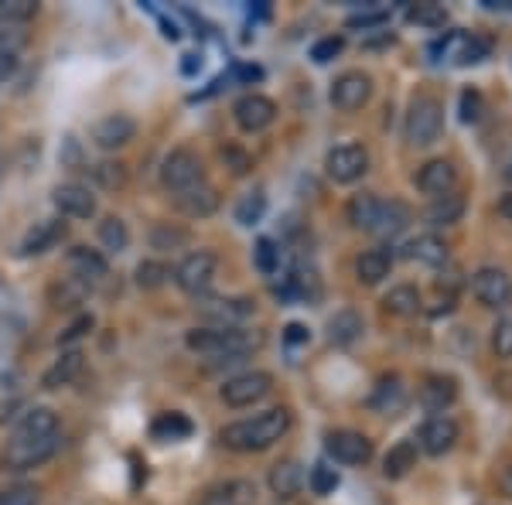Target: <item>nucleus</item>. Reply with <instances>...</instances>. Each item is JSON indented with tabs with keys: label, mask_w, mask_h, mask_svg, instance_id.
<instances>
[{
	"label": "nucleus",
	"mask_w": 512,
	"mask_h": 505,
	"mask_svg": "<svg viewBox=\"0 0 512 505\" xmlns=\"http://www.w3.org/2000/svg\"><path fill=\"white\" fill-rule=\"evenodd\" d=\"M410 468H417V441L393 444L390 454L383 458V475L386 478H403V475H410Z\"/></svg>",
	"instance_id": "obj_29"
},
{
	"label": "nucleus",
	"mask_w": 512,
	"mask_h": 505,
	"mask_svg": "<svg viewBox=\"0 0 512 505\" xmlns=\"http://www.w3.org/2000/svg\"><path fill=\"white\" fill-rule=\"evenodd\" d=\"M376 212H379V198L373 192H359V195H352V202H349V222L355 229H373V222H376Z\"/></svg>",
	"instance_id": "obj_36"
},
{
	"label": "nucleus",
	"mask_w": 512,
	"mask_h": 505,
	"mask_svg": "<svg viewBox=\"0 0 512 505\" xmlns=\"http://www.w3.org/2000/svg\"><path fill=\"white\" fill-rule=\"evenodd\" d=\"M506 178L512 181V164H509V168H506Z\"/></svg>",
	"instance_id": "obj_59"
},
{
	"label": "nucleus",
	"mask_w": 512,
	"mask_h": 505,
	"mask_svg": "<svg viewBox=\"0 0 512 505\" xmlns=\"http://www.w3.org/2000/svg\"><path fill=\"white\" fill-rule=\"evenodd\" d=\"M342 48H345L342 35H328V38H321L311 45V59H315L318 65H325V62H332L335 55H342Z\"/></svg>",
	"instance_id": "obj_44"
},
{
	"label": "nucleus",
	"mask_w": 512,
	"mask_h": 505,
	"mask_svg": "<svg viewBox=\"0 0 512 505\" xmlns=\"http://www.w3.org/2000/svg\"><path fill=\"white\" fill-rule=\"evenodd\" d=\"M383 308H386V314H393V318H414V314L420 311V291L414 284L393 287V291L386 294Z\"/></svg>",
	"instance_id": "obj_31"
},
{
	"label": "nucleus",
	"mask_w": 512,
	"mask_h": 505,
	"mask_svg": "<svg viewBox=\"0 0 512 505\" xmlns=\"http://www.w3.org/2000/svg\"><path fill=\"white\" fill-rule=\"evenodd\" d=\"M198 69H202V59H198V55H185V62H181V72H185V76H195Z\"/></svg>",
	"instance_id": "obj_55"
},
{
	"label": "nucleus",
	"mask_w": 512,
	"mask_h": 505,
	"mask_svg": "<svg viewBox=\"0 0 512 505\" xmlns=\"http://www.w3.org/2000/svg\"><path fill=\"white\" fill-rule=\"evenodd\" d=\"M359 335H362V318L349 308L338 311L335 318L328 321V338H332V345H342L345 349V345H352Z\"/></svg>",
	"instance_id": "obj_34"
},
{
	"label": "nucleus",
	"mask_w": 512,
	"mask_h": 505,
	"mask_svg": "<svg viewBox=\"0 0 512 505\" xmlns=\"http://www.w3.org/2000/svg\"><path fill=\"white\" fill-rule=\"evenodd\" d=\"M175 205H178V212L192 215V219H205V215H212V212L219 209V192L209 185V181H202V185L178 192L175 195Z\"/></svg>",
	"instance_id": "obj_21"
},
{
	"label": "nucleus",
	"mask_w": 512,
	"mask_h": 505,
	"mask_svg": "<svg viewBox=\"0 0 512 505\" xmlns=\"http://www.w3.org/2000/svg\"><path fill=\"white\" fill-rule=\"evenodd\" d=\"M458 424H454L451 417H444V413H437V417L427 420L424 427H420V447H424L427 454H448L454 444H458Z\"/></svg>",
	"instance_id": "obj_18"
},
{
	"label": "nucleus",
	"mask_w": 512,
	"mask_h": 505,
	"mask_svg": "<svg viewBox=\"0 0 512 505\" xmlns=\"http://www.w3.org/2000/svg\"><path fill=\"white\" fill-rule=\"evenodd\" d=\"M499 492L506 495V499H512V465L499 471Z\"/></svg>",
	"instance_id": "obj_54"
},
{
	"label": "nucleus",
	"mask_w": 512,
	"mask_h": 505,
	"mask_svg": "<svg viewBox=\"0 0 512 505\" xmlns=\"http://www.w3.org/2000/svg\"><path fill=\"white\" fill-rule=\"evenodd\" d=\"M93 175L99 178V185H106V188H120L123 181H127V171H123V164H113V161L96 164Z\"/></svg>",
	"instance_id": "obj_49"
},
{
	"label": "nucleus",
	"mask_w": 512,
	"mask_h": 505,
	"mask_svg": "<svg viewBox=\"0 0 512 505\" xmlns=\"http://www.w3.org/2000/svg\"><path fill=\"white\" fill-rule=\"evenodd\" d=\"M89 328H93V314H82V318L76 321V325H72V328L65 331V335L59 338V345H72V342H76V338L86 335Z\"/></svg>",
	"instance_id": "obj_50"
},
{
	"label": "nucleus",
	"mask_w": 512,
	"mask_h": 505,
	"mask_svg": "<svg viewBox=\"0 0 512 505\" xmlns=\"http://www.w3.org/2000/svg\"><path fill=\"white\" fill-rule=\"evenodd\" d=\"M263 212H267V195H263L260 188H256V192L239 198V205H236V222H239V226H256V222L263 219Z\"/></svg>",
	"instance_id": "obj_37"
},
{
	"label": "nucleus",
	"mask_w": 512,
	"mask_h": 505,
	"mask_svg": "<svg viewBox=\"0 0 512 505\" xmlns=\"http://www.w3.org/2000/svg\"><path fill=\"white\" fill-rule=\"evenodd\" d=\"M188 243V229H178L171 222H158L151 229V246L154 250H181Z\"/></svg>",
	"instance_id": "obj_39"
},
{
	"label": "nucleus",
	"mask_w": 512,
	"mask_h": 505,
	"mask_svg": "<svg viewBox=\"0 0 512 505\" xmlns=\"http://www.w3.org/2000/svg\"><path fill=\"white\" fill-rule=\"evenodd\" d=\"M472 294L478 297V304H485V308H506L509 297H512V277L506 270L482 267L472 277Z\"/></svg>",
	"instance_id": "obj_13"
},
{
	"label": "nucleus",
	"mask_w": 512,
	"mask_h": 505,
	"mask_svg": "<svg viewBox=\"0 0 512 505\" xmlns=\"http://www.w3.org/2000/svg\"><path fill=\"white\" fill-rule=\"evenodd\" d=\"M287 430H291V410L274 407V410L256 413V417H250V420H236V424L222 427L219 441L226 444L229 451L253 454V451H267V447H274Z\"/></svg>",
	"instance_id": "obj_2"
},
{
	"label": "nucleus",
	"mask_w": 512,
	"mask_h": 505,
	"mask_svg": "<svg viewBox=\"0 0 512 505\" xmlns=\"http://www.w3.org/2000/svg\"><path fill=\"white\" fill-rule=\"evenodd\" d=\"M407 386H403L400 376H383L373 389V396H369V410L379 413V417H396V413H403L407 407Z\"/></svg>",
	"instance_id": "obj_17"
},
{
	"label": "nucleus",
	"mask_w": 512,
	"mask_h": 505,
	"mask_svg": "<svg viewBox=\"0 0 512 505\" xmlns=\"http://www.w3.org/2000/svg\"><path fill=\"white\" fill-rule=\"evenodd\" d=\"M253 260H256V270L260 273H277L280 267V250H277V243L274 239H260V243L253 246Z\"/></svg>",
	"instance_id": "obj_43"
},
{
	"label": "nucleus",
	"mask_w": 512,
	"mask_h": 505,
	"mask_svg": "<svg viewBox=\"0 0 512 505\" xmlns=\"http://www.w3.org/2000/svg\"><path fill=\"white\" fill-rule=\"evenodd\" d=\"M407 222H410V209L403 202H396V198H390V202H379L376 222H373V229H369V233L396 236V233H403V229H407Z\"/></svg>",
	"instance_id": "obj_27"
},
{
	"label": "nucleus",
	"mask_w": 512,
	"mask_h": 505,
	"mask_svg": "<svg viewBox=\"0 0 512 505\" xmlns=\"http://www.w3.org/2000/svg\"><path fill=\"white\" fill-rule=\"evenodd\" d=\"M28 41L21 24H0V55H18V48Z\"/></svg>",
	"instance_id": "obj_46"
},
{
	"label": "nucleus",
	"mask_w": 512,
	"mask_h": 505,
	"mask_svg": "<svg viewBox=\"0 0 512 505\" xmlns=\"http://www.w3.org/2000/svg\"><path fill=\"white\" fill-rule=\"evenodd\" d=\"M492 349L499 359H512V318L506 321H499L492 331Z\"/></svg>",
	"instance_id": "obj_47"
},
{
	"label": "nucleus",
	"mask_w": 512,
	"mask_h": 505,
	"mask_svg": "<svg viewBox=\"0 0 512 505\" xmlns=\"http://www.w3.org/2000/svg\"><path fill=\"white\" fill-rule=\"evenodd\" d=\"M137 137V120L127 117V113H110L93 127V144L99 151H117V147H127L130 140Z\"/></svg>",
	"instance_id": "obj_15"
},
{
	"label": "nucleus",
	"mask_w": 512,
	"mask_h": 505,
	"mask_svg": "<svg viewBox=\"0 0 512 505\" xmlns=\"http://www.w3.org/2000/svg\"><path fill=\"white\" fill-rule=\"evenodd\" d=\"M489 11H512V0H482Z\"/></svg>",
	"instance_id": "obj_58"
},
{
	"label": "nucleus",
	"mask_w": 512,
	"mask_h": 505,
	"mask_svg": "<svg viewBox=\"0 0 512 505\" xmlns=\"http://www.w3.org/2000/svg\"><path fill=\"white\" fill-rule=\"evenodd\" d=\"M427 52L441 65H478L482 59H489L492 41L482 35H472V31H448V35L437 38Z\"/></svg>",
	"instance_id": "obj_4"
},
{
	"label": "nucleus",
	"mask_w": 512,
	"mask_h": 505,
	"mask_svg": "<svg viewBox=\"0 0 512 505\" xmlns=\"http://www.w3.org/2000/svg\"><path fill=\"white\" fill-rule=\"evenodd\" d=\"M461 215H465V198L448 192V195H441L431 202V209H427V222H431V226H454Z\"/></svg>",
	"instance_id": "obj_33"
},
{
	"label": "nucleus",
	"mask_w": 512,
	"mask_h": 505,
	"mask_svg": "<svg viewBox=\"0 0 512 505\" xmlns=\"http://www.w3.org/2000/svg\"><path fill=\"white\" fill-rule=\"evenodd\" d=\"M390 270H393V253L383 250V246H379V250H366L355 260V277L366 287L383 284V280L390 277Z\"/></svg>",
	"instance_id": "obj_25"
},
{
	"label": "nucleus",
	"mask_w": 512,
	"mask_h": 505,
	"mask_svg": "<svg viewBox=\"0 0 512 505\" xmlns=\"http://www.w3.org/2000/svg\"><path fill=\"white\" fill-rule=\"evenodd\" d=\"M198 308L216 328H236L239 321H246L256 311V301H250V297H209Z\"/></svg>",
	"instance_id": "obj_14"
},
{
	"label": "nucleus",
	"mask_w": 512,
	"mask_h": 505,
	"mask_svg": "<svg viewBox=\"0 0 512 505\" xmlns=\"http://www.w3.org/2000/svg\"><path fill=\"white\" fill-rule=\"evenodd\" d=\"M441 127H444V110L437 103V96H427L420 93L414 96L407 110V140L414 147H431L437 137H441Z\"/></svg>",
	"instance_id": "obj_5"
},
{
	"label": "nucleus",
	"mask_w": 512,
	"mask_h": 505,
	"mask_svg": "<svg viewBox=\"0 0 512 505\" xmlns=\"http://www.w3.org/2000/svg\"><path fill=\"white\" fill-rule=\"evenodd\" d=\"M373 96V79L366 72H342L335 82H332V106L342 113H355L369 103Z\"/></svg>",
	"instance_id": "obj_11"
},
{
	"label": "nucleus",
	"mask_w": 512,
	"mask_h": 505,
	"mask_svg": "<svg viewBox=\"0 0 512 505\" xmlns=\"http://www.w3.org/2000/svg\"><path fill=\"white\" fill-rule=\"evenodd\" d=\"M403 256L414 263H424V267H444V263H448V243L437 239L434 233H424L403 246Z\"/></svg>",
	"instance_id": "obj_23"
},
{
	"label": "nucleus",
	"mask_w": 512,
	"mask_h": 505,
	"mask_svg": "<svg viewBox=\"0 0 512 505\" xmlns=\"http://www.w3.org/2000/svg\"><path fill=\"white\" fill-rule=\"evenodd\" d=\"M185 345L198 355H209V359H233V355H250L260 338L250 335L243 328H192L185 335Z\"/></svg>",
	"instance_id": "obj_3"
},
{
	"label": "nucleus",
	"mask_w": 512,
	"mask_h": 505,
	"mask_svg": "<svg viewBox=\"0 0 512 505\" xmlns=\"http://www.w3.org/2000/svg\"><path fill=\"white\" fill-rule=\"evenodd\" d=\"M99 243H103L106 253H123L130 246V229L127 222L117 219V215H106L103 222H99Z\"/></svg>",
	"instance_id": "obj_35"
},
{
	"label": "nucleus",
	"mask_w": 512,
	"mask_h": 505,
	"mask_svg": "<svg viewBox=\"0 0 512 505\" xmlns=\"http://www.w3.org/2000/svg\"><path fill=\"white\" fill-rule=\"evenodd\" d=\"M35 14V0H0V24H28Z\"/></svg>",
	"instance_id": "obj_40"
},
{
	"label": "nucleus",
	"mask_w": 512,
	"mask_h": 505,
	"mask_svg": "<svg viewBox=\"0 0 512 505\" xmlns=\"http://www.w3.org/2000/svg\"><path fill=\"white\" fill-rule=\"evenodd\" d=\"M82 372V352L76 349V352H65L59 362H55L52 369L41 376V386L45 389H59V386H69L72 379H76Z\"/></svg>",
	"instance_id": "obj_32"
},
{
	"label": "nucleus",
	"mask_w": 512,
	"mask_h": 505,
	"mask_svg": "<svg viewBox=\"0 0 512 505\" xmlns=\"http://www.w3.org/2000/svg\"><path fill=\"white\" fill-rule=\"evenodd\" d=\"M59 451V417L48 407H35L21 417V424L14 427L11 441H7L4 461L14 471H28L45 465L52 454Z\"/></svg>",
	"instance_id": "obj_1"
},
{
	"label": "nucleus",
	"mask_w": 512,
	"mask_h": 505,
	"mask_svg": "<svg viewBox=\"0 0 512 505\" xmlns=\"http://www.w3.org/2000/svg\"><path fill=\"white\" fill-rule=\"evenodd\" d=\"M151 434H154V441H185V437H192V420L178 410L161 413L151 424Z\"/></svg>",
	"instance_id": "obj_30"
},
{
	"label": "nucleus",
	"mask_w": 512,
	"mask_h": 505,
	"mask_svg": "<svg viewBox=\"0 0 512 505\" xmlns=\"http://www.w3.org/2000/svg\"><path fill=\"white\" fill-rule=\"evenodd\" d=\"M65 236V222L62 219H41L28 229V236L21 239V256H38L48 253L55 243Z\"/></svg>",
	"instance_id": "obj_22"
},
{
	"label": "nucleus",
	"mask_w": 512,
	"mask_h": 505,
	"mask_svg": "<svg viewBox=\"0 0 512 505\" xmlns=\"http://www.w3.org/2000/svg\"><path fill=\"white\" fill-rule=\"evenodd\" d=\"M168 277H171V270L158 260H144L137 267V287H144V291H158V287L168 284Z\"/></svg>",
	"instance_id": "obj_41"
},
{
	"label": "nucleus",
	"mask_w": 512,
	"mask_h": 505,
	"mask_svg": "<svg viewBox=\"0 0 512 505\" xmlns=\"http://www.w3.org/2000/svg\"><path fill=\"white\" fill-rule=\"evenodd\" d=\"M69 270H72V280L82 287H93L99 280L110 273V263L99 250H89V246H72L69 250Z\"/></svg>",
	"instance_id": "obj_16"
},
{
	"label": "nucleus",
	"mask_w": 512,
	"mask_h": 505,
	"mask_svg": "<svg viewBox=\"0 0 512 505\" xmlns=\"http://www.w3.org/2000/svg\"><path fill=\"white\" fill-rule=\"evenodd\" d=\"M205 181V168H202V157L195 151H188V147H178V151H171L164 157L161 164V185L168 188L171 195L185 192V188H195Z\"/></svg>",
	"instance_id": "obj_6"
},
{
	"label": "nucleus",
	"mask_w": 512,
	"mask_h": 505,
	"mask_svg": "<svg viewBox=\"0 0 512 505\" xmlns=\"http://www.w3.org/2000/svg\"><path fill=\"white\" fill-rule=\"evenodd\" d=\"M454 400H458V383L451 376H427L420 386V407L431 413H444Z\"/></svg>",
	"instance_id": "obj_24"
},
{
	"label": "nucleus",
	"mask_w": 512,
	"mask_h": 505,
	"mask_svg": "<svg viewBox=\"0 0 512 505\" xmlns=\"http://www.w3.org/2000/svg\"><path fill=\"white\" fill-rule=\"evenodd\" d=\"M253 485L250 482H222V485H212L209 492L202 495V502L198 505H250L253 499Z\"/></svg>",
	"instance_id": "obj_28"
},
{
	"label": "nucleus",
	"mask_w": 512,
	"mask_h": 505,
	"mask_svg": "<svg viewBox=\"0 0 512 505\" xmlns=\"http://www.w3.org/2000/svg\"><path fill=\"white\" fill-rule=\"evenodd\" d=\"M499 215H502V219H509V222H512V192L499 198Z\"/></svg>",
	"instance_id": "obj_56"
},
{
	"label": "nucleus",
	"mask_w": 512,
	"mask_h": 505,
	"mask_svg": "<svg viewBox=\"0 0 512 505\" xmlns=\"http://www.w3.org/2000/svg\"><path fill=\"white\" fill-rule=\"evenodd\" d=\"M216 267H219L216 253H212V250H195L175 267V284L185 294H202V291H209L212 277H216Z\"/></svg>",
	"instance_id": "obj_8"
},
{
	"label": "nucleus",
	"mask_w": 512,
	"mask_h": 505,
	"mask_svg": "<svg viewBox=\"0 0 512 505\" xmlns=\"http://www.w3.org/2000/svg\"><path fill=\"white\" fill-rule=\"evenodd\" d=\"M284 342H287V345L308 342V328H304V325H287V328H284Z\"/></svg>",
	"instance_id": "obj_52"
},
{
	"label": "nucleus",
	"mask_w": 512,
	"mask_h": 505,
	"mask_svg": "<svg viewBox=\"0 0 512 505\" xmlns=\"http://www.w3.org/2000/svg\"><path fill=\"white\" fill-rule=\"evenodd\" d=\"M0 505H38V488L31 485H14L0 492Z\"/></svg>",
	"instance_id": "obj_48"
},
{
	"label": "nucleus",
	"mask_w": 512,
	"mask_h": 505,
	"mask_svg": "<svg viewBox=\"0 0 512 505\" xmlns=\"http://www.w3.org/2000/svg\"><path fill=\"white\" fill-rule=\"evenodd\" d=\"M454 181H458V171H454L451 161H444V157H437V161H427L424 168L417 171V188L424 195H448L454 188Z\"/></svg>",
	"instance_id": "obj_20"
},
{
	"label": "nucleus",
	"mask_w": 512,
	"mask_h": 505,
	"mask_svg": "<svg viewBox=\"0 0 512 505\" xmlns=\"http://www.w3.org/2000/svg\"><path fill=\"white\" fill-rule=\"evenodd\" d=\"M233 120L246 134H260V130H267L277 120V103L260 93H250L233 106Z\"/></svg>",
	"instance_id": "obj_12"
},
{
	"label": "nucleus",
	"mask_w": 512,
	"mask_h": 505,
	"mask_svg": "<svg viewBox=\"0 0 512 505\" xmlns=\"http://www.w3.org/2000/svg\"><path fill=\"white\" fill-rule=\"evenodd\" d=\"M18 72V55H0V82Z\"/></svg>",
	"instance_id": "obj_53"
},
{
	"label": "nucleus",
	"mask_w": 512,
	"mask_h": 505,
	"mask_svg": "<svg viewBox=\"0 0 512 505\" xmlns=\"http://www.w3.org/2000/svg\"><path fill=\"white\" fill-rule=\"evenodd\" d=\"M386 21V11H373V14H355L349 18L352 28H373V24H383Z\"/></svg>",
	"instance_id": "obj_51"
},
{
	"label": "nucleus",
	"mask_w": 512,
	"mask_h": 505,
	"mask_svg": "<svg viewBox=\"0 0 512 505\" xmlns=\"http://www.w3.org/2000/svg\"><path fill=\"white\" fill-rule=\"evenodd\" d=\"M482 113H485L482 93H478V89H465V93H461V120L478 123V120H482Z\"/></svg>",
	"instance_id": "obj_45"
},
{
	"label": "nucleus",
	"mask_w": 512,
	"mask_h": 505,
	"mask_svg": "<svg viewBox=\"0 0 512 505\" xmlns=\"http://www.w3.org/2000/svg\"><path fill=\"white\" fill-rule=\"evenodd\" d=\"M407 21L417 24V28H444L448 11H444L441 4H410L407 7Z\"/></svg>",
	"instance_id": "obj_38"
},
{
	"label": "nucleus",
	"mask_w": 512,
	"mask_h": 505,
	"mask_svg": "<svg viewBox=\"0 0 512 505\" xmlns=\"http://www.w3.org/2000/svg\"><path fill=\"white\" fill-rule=\"evenodd\" d=\"M270 492L277 495V499H294L297 492L304 488V468L297 465V461H277L274 468H270Z\"/></svg>",
	"instance_id": "obj_26"
},
{
	"label": "nucleus",
	"mask_w": 512,
	"mask_h": 505,
	"mask_svg": "<svg viewBox=\"0 0 512 505\" xmlns=\"http://www.w3.org/2000/svg\"><path fill=\"white\" fill-rule=\"evenodd\" d=\"M325 451L332 454L338 465H369V458H373V441H369L366 434H359V430H332V434L325 437Z\"/></svg>",
	"instance_id": "obj_10"
},
{
	"label": "nucleus",
	"mask_w": 512,
	"mask_h": 505,
	"mask_svg": "<svg viewBox=\"0 0 512 505\" xmlns=\"http://www.w3.org/2000/svg\"><path fill=\"white\" fill-rule=\"evenodd\" d=\"M308 485H311V492H315V495H332L338 488V471L332 465H325V461H318V465L311 468V475H308Z\"/></svg>",
	"instance_id": "obj_42"
},
{
	"label": "nucleus",
	"mask_w": 512,
	"mask_h": 505,
	"mask_svg": "<svg viewBox=\"0 0 512 505\" xmlns=\"http://www.w3.org/2000/svg\"><path fill=\"white\" fill-rule=\"evenodd\" d=\"M236 76H239V79H253V82H256V79L263 76V72L256 69V65H253V69H250V65H239V69H236Z\"/></svg>",
	"instance_id": "obj_57"
},
{
	"label": "nucleus",
	"mask_w": 512,
	"mask_h": 505,
	"mask_svg": "<svg viewBox=\"0 0 512 505\" xmlns=\"http://www.w3.org/2000/svg\"><path fill=\"white\" fill-rule=\"evenodd\" d=\"M325 171L328 178L338 181V185H352L369 171V151L362 144H342L332 147L325 157Z\"/></svg>",
	"instance_id": "obj_9"
},
{
	"label": "nucleus",
	"mask_w": 512,
	"mask_h": 505,
	"mask_svg": "<svg viewBox=\"0 0 512 505\" xmlns=\"http://www.w3.org/2000/svg\"><path fill=\"white\" fill-rule=\"evenodd\" d=\"M274 389V376L270 372H239V376L233 379H226L219 389V396H222V403L226 407H233V410H243V407H253V403H260L263 396Z\"/></svg>",
	"instance_id": "obj_7"
},
{
	"label": "nucleus",
	"mask_w": 512,
	"mask_h": 505,
	"mask_svg": "<svg viewBox=\"0 0 512 505\" xmlns=\"http://www.w3.org/2000/svg\"><path fill=\"white\" fill-rule=\"evenodd\" d=\"M52 202L65 219H93L96 215V198L82 185H59L52 192Z\"/></svg>",
	"instance_id": "obj_19"
}]
</instances>
